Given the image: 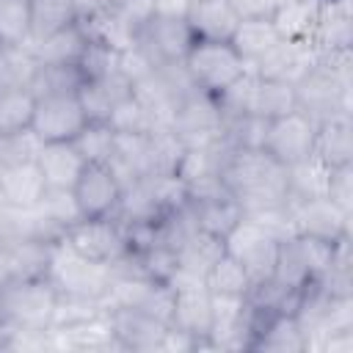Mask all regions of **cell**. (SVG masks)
<instances>
[{
	"instance_id": "cell-1",
	"label": "cell",
	"mask_w": 353,
	"mask_h": 353,
	"mask_svg": "<svg viewBox=\"0 0 353 353\" xmlns=\"http://www.w3.org/2000/svg\"><path fill=\"white\" fill-rule=\"evenodd\" d=\"M58 290L47 276L0 279V328L3 331H50Z\"/></svg>"
},
{
	"instance_id": "cell-2",
	"label": "cell",
	"mask_w": 353,
	"mask_h": 353,
	"mask_svg": "<svg viewBox=\"0 0 353 353\" xmlns=\"http://www.w3.org/2000/svg\"><path fill=\"white\" fill-rule=\"evenodd\" d=\"M47 279L55 284L61 298H80V301L99 303V298L110 284V268L88 262L80 254H74L66 243L55 240L50 251Z\"/></svg>"
},
{
	"instance_id": "cell-3",
	"label": "cell",
	"mask_w": 353,
	"mask_h": 353,
	"mask_svg": "<svg viewBox=\"0 0 353 353\" xmlns=\"http://www.w3.org/2000/svg\"><path fill=\"white\" fill-rule=\"evenodd\" d=\"M182 66H185L190 83L210 97L223 94L248 69L245 61L237 55V50L229 41H204V39L193 41Z\"/></svg>"
},
{
	"instance_id": "cell-4",
	"label": "cell",
	"mask_w": 353,
	"mask_h": 353,
	"mask_svg": "<svg viewBox=\"0 0 353 353\" xmlns=\"http://www.w3.org/2000/svg\"><path fill=\"white\" fill-rule=\"evenodd\" d=\"M298 110L309 113L314 121H323L336 113L350 116V74L336 72L325 61H317L298 83Z\"/></svg>"
},
{
	"instance_id": "cell-5",
	"label": "cell",
	"mask_w": 353,
	"mask_h": 353,
	"mask_svg": "<svg viewBox=\"0 0 353 353\" xmlns=\"http://www.w3.org/2000/svg\"><path fill=\"white\" fill-rule=\"evenodd\" d=\"M61 243H66L83 259L105 265V268H113L116 262H121L130 254L124 229L113 215L110 218H80V221H74L63 232Z\"/></svg>"
},
{
	"instance_id": "cell-6",
	"label": "cell",
	"mask_w": 353,
	"mask_h": 353,
	"mask_svg": "<svg viewBox=\"0 0 353 353\" xmlns=\"http://www.w3.org/2000/svg\"><path fill=\"white\" fill-rule=\"evenodd\" d=\"M85 124H88V116L80 105L77 91L36 97L30 132L41 143H72L83 132Z\"/></svg>"
},
{
	"instance_id": "cell-7",
	"label": "cell",
	"mask_w": 353,
	"mask_h": 353,
	"mask_svg": "<svg viewBox=\"0 0 353 353\" xmlns=\"http://www.w3.org/2000/svg\"><path fill=\"white\" fill-rule=\"evenodd\" d=\"M314 135H317V121L303 110H292L287 116L268 121L262 152L279 165L290 168L314 154Z\"/></svg>"
},
{
	"instance_id": "cell-8",
	"label": "cell",
	"mask_w": 353,
	"mask_h": 353,
	"mask_svg": "<svg viewBox=\"0 0 353 353\" xmlns=\"http://www.w3.org/2000/svg\"><path fill=\"white\" fill-rule=\"evenodd\" d=\"M223 113L218 108V99L193 88L176 102L171 130L182 138L185 146H207L223 138Z\"/></svg>"
},
{
	"instance_id": "cell-9",
	"label": "cell",
	"mask_w": 353,
	"mask_h": 353,
	"mask_svg": "<svg viewBox=\"0 0 353 353\" xmlns=\"http://www.w3.org/2000/svg\"><path fill=\"white\" fill-rule=\"evenodd\" d=\"M279 237H273L265 226L245 218L234 226V232L226 237V251L245 268L251 276V284H262L273 276L276 256H279Z\"/></svg>"
},
{
	"instance_id": "cell-10",
	"label": "cell",
	"mask_w": 353,
	"mask_h": 353,
	"mask_svg": "<svg viewBox=\"0 0 353 353\" xmlns=\"http://www.w3.org/2000/svg\"><path fill=\"white\" fill-rule=\"evenodd\" d=\"M121 190L124 188L110 163H85L72 188V196L83 218H110L119 210Z\"/></svg>"
},
{
	"instance_id": "cell-11",
	"label": "cell",
	"mask_w": 353,
	"mask_h": 353,
	"mask_svg": "<svg viewBox=\"0 0 353 353\" xmlns=\"http://www.w3.org/2000/svg\"><path fill=\"white\" fill-rule=\"evenodd\" d=\"M295 234L320 237L328 243H339L350 237V212L339 210L331 199H309V201H287Z\"/></svg>"
},
{
	"instance_id": "cell-12",
	"label": "cell",
	"mask_w": 353,
	"mask_h": 353,
	"mask_svg": "<svg viewBox=\"0 0 353 353\" xmlns=\"http://www.w3.org/2000/svg\"><path fill=\"white\" fill-rule=\"evenodd\" d=\"M196 36L185 17H152L138 36V44L157 63H182Z\"/></svg>"
},
{
	"instance_id": "cell-13",
	"label": "cell",
	"mask_w": 353,
	"mask_h": 353,
	"mask_svg": "<svg viewBox=\"0 0 353 353\" xmlns=\"http://www.w3.org/2000/svg\"><path fill=\"white\" fill-rule=\"evenodd\" d=\"M80 22L94 44H102L113 52H124V50L135 47L138 36H141V30L132 25V19L119 6H110V3L91 6L88 11H83Z\"/></svg>"
},
{
	"instance_id": "cell-14",
	"label": "cell",
	"mask_w": 353,
	"mask_h": 353,
	"mask_svg": "<svg viewBox=\"0 0 353 353\" xmlns=\"http://www.w3.org/2000/svg\"><path fill=\"white\" fill-rule=\"evenodd\" d=\"M317 61H320V52L314 50L312 41H284L281 39L251 69L259 77H276V80H287L295 85Z\"/></svg>"
},
{
	"instance_id": "cell-15",
	"label": "cell",
	"mask_w": 353,
	"mask_h": 353,
	"mask_svg": "<svg viewBox=\"0 0 353 353\" xmlns=\"http://www.w3.org/2000/svg\"><path fill=\"white\" fill-rule=\"evenodd\" d=\"M171 325L179 331H188L190 336H196L201 342L204 350V339L212 328V292L204 284H185V287H174V317Z\"/></svg>"
},
{
	"instance_id": "cell-16",
	"label": "cell",
	"mask_w": 353,
	"mask_h": 353,
	"mask_svg": "<svg viewBox=\"0 0 353 353\" xmlns=\"http://www.w3.org/2000/svg\"><path fill=\"white\" fill-rule=\"evenodd\" d=\"M47 193V182L36 165V160L28 163H11L0 165V204L28 210L36 207Z\"/></svg>"
},
{
	"instance_id": "cell-17",
	"label": "cell",
	"mask_w": 353,
	"mask_h": 353,
	"mask_svg": "<svg viewBox=\"0 0 353 353\" xmlns=\"http://www.w3.org/2000/svg\"><path fill=\"white\" fill-rule=\"evenodd\" d=\"M185 19L196 39L229 41L240 22V14L234 11V6L229 0H196V3H190Z\"/></svg>"
},
{
	"instance_id": "cell-18",
	"label": "cell",
	"mask_w": 353,
	"mask_h": 353,
	"mask_svg": "<svg viewBox=\"0 0 353 353\" xmlns=\"http://www.w3.org/2000/svg\"><path fill=\"white\" fill-rule=\"evenodd\" d=\"M33 50V58L39 61V66H74L80 63L83 52L88 50L91 39L83 28V22H74L58 33H50L39 41H28Z\"/></svg>"
},
{
	"instance_id": "cell-19",
	"label": "cell",
	"mask_w": 353,
	"mask_h": 353,
	"mask_svg": "<svg viewBox=\"0 0 353 353\" xmlns=\"http://www.w3.org/2000/svg\"><path fill=\"white\" fill-rule=\"evenodd\" d=\"M314 154L328 168L353 165V121L347 113H336V116L317 121Z\"/></svg>"
},
{
	"instance_id": "cell-20",
	"label": "cell",
	"mask_w": 353,
	"mask_h": 353,
	"mask_svg": "<svg viewBox=\"0 0 353 353\" xmlns=\"http://www.w3.org/2000/svg\"><path fill=\"white\" fill-rule=\"evenodd\" d=\"M325 0H279L270 11V22L284 41H312Z\"/></svg>"
},
{
	"instance_id": "cell-21",
	"label": "cell",
	"mask_w": 353,
	"mask_h": 353,
	"mask_svg": "<svg viewBox=\"0 0 353 353\" xmlns=\"http://www.w3.org/2000/svg\"><path fill=\"white\" fill-rule=\"evenodd\" d=\"M36 165L47 182V190H72L85 160L80 157L74 143H41Z\"/></svg>"
},
{
	"instance_id": "cell-22",
	"label": "cell",
	"mask_w": 353,
	"mask_h": 353,
	"mask_svg": "<svg viewBox=\"0 0 353 353\" xmlns=\"http://www.w3.org/2000/svg\"><path fill=\"white\" fill-rule=\"evenodd\" d=\"M108 317L121 350H160V339L168 325L146 317L138 309H116L108 312Z\"/></svg>"
},
{
	"instance_id": "cell-23",
	"label": "cell",
	"mask_w": 353,
	"mask_h": 353,
	"mask_svg": "<svg viewBox=\"0 0 353 353\" xmlns=\"http://www.w3.org/2000/svg\"><path fill=\"white\" fill-rule=\"evenodd\" d=\"M314 50L323 52H334V50H347L353 44V11H350V0H325L314 36H312Z\"/></svg>"
},
{
	"instance_id": "cell-24",
	"label": "cell",
	"mask_w": 353,
	"mask_h": 353,
	"mask_svg": "<svg viewBox=\"0 0 353 353\" xmlns=\"http://www.w3.org/2000/svg\"><path fill=\"white\" fill-rule=\"evenodd\" d=\"M127 94H132V85H130L119 72L83 80V85L77 88V97H80V105H83L88 121H108L110 110H113Z\"/></svg>"
},
{
	"instance_id": "cell-25",
	"label": "cell",
	"mask_w": 353,
	"mask_h": 353,
	"mask_svg": "<svg viewBox=\"0 0 353 353\" xmlns=\"http://www.w3.org/2000/svg\"><path fill=\"white\" fill-rule=\"evenodd\" d=\"M190 215H193L196 229L226 240L234 232V226L243 221L245 212H243L240 201L232 193H221V196H212V199L190 201Z\"/></svg>"
},
{
	"instance_id": "cell-26",
	"label": "cell",
	"mask_w": 353,
	"mask_h": 353,
	"mask_svg": "<svg viewBox=\"0 0 353 353\" xmlns=\"http://www.w3.org/2000/svg\"><path fill=\"white\" fill-rule=\"evenodd\" d=\"M279 33L270 22V17H248V19H240L229 44L237 50V55L245 61V66L251 69L265 52H270L276 44H279Z\"/></svg>"
},
{
	"instance_id": "cell-27",
	"label": "cell",
	"mask_w": 353,
	"mask_h": 353,
	"mask_svg": "<svg viewBox=\"0 0 353 353\" xmlns=\"http://www.w3.org/2000/svg\"><path fill=\"white\" fill-rule=\"evenodd\" d=\"M30 14V41H39L50 33H58L80 22L83 8L77 0H28Z\"/></svg>"
},
{
	"instance_id": "cell-28",
	"label": "cell",
	"mask_w": 353,
	"mask_h": 353,
	"mask_svg": "<svg viewBox=\"0 0 353 353\" xmlns=\"http://www.w3.org/2000/svg\"><path fill=\"white\" fill-rule=\"evenodd\" d=\"M328 179H331V168L317 154H312L287 168V196H290V201L325 199Z\"/></svg>"
},
{
	"instance_id": "cell-29",
	"label": "cell",
	"mask_w": 353,
	"mask_h": 353,
	"mask_svg": "<svg viewBox=\"0 0 353 353\" xmlns=\"http://www.w3.org/2000/svg\"><path fill=\"white\" fill-rule=\"evenodd\" d=\"M256 74V72H254ZM298 110V94L295 85L287 80H276V77H259L256 74V85H254V108L251 113L262 116L265 121L287 116Z\"/></svg>"
},
{
	"instance_id": "cell-30",
	"label": "cell",
	"mask_w": 353,
	"mask_h": 353,
	"mask_svg": "<svg viewBox=\"0 0 353 353\" xmlns=\"http://www.w3.org/2000/svg\"><path fill=\"white\" fill-rule=\"evenodd\" d=\"M204 287L212 295H223V298H248L251 292V276L245 273V268L226 251L204 276Z\"/></svg>"
},
{
	"instance_id": "cell-31",
	"label": "cell",
	"mask_w": 353,
	"mask_h": 353,
	"mask_svg": "<svg viewBox=\"0 0 353 353\" xmlns=\"http://www.w3.org/2000/svg\"><path fill=\"white\" fill-rule=\"evenodd\" d=\"M36 94L30 88H0V138L30 130Z\"/></svg>"
},
{
	"instance_id": "cell-32",
	"label": "cell",
	"mask_w": 353,
	"mask_h": 353,
	"mask_svg": "<svg viewBox=\"0 0 353 353\" xmlns=\"http://www.w3.org/2000/svg\"><path fill=\"white\" fill-rule=\"evenodd\" d=\"M39 72L30 44L0 47V88H30Z\"/></svg>"
},
{
	"instance_id": "cell-33",
	"label": "cell",
	"mask_w": 353,
	"mask_h": 353,
	"mask_svg": "<svg viewBox=\"0 0 353 353\" xmlns=\"http://www.w3.org/2000/svg\"><path fill=\"white\" fill-rule=\"evenodd\" d=\"M36 207H39L41 218L47 221L50 232L55 234V240H61L63 232H66L74 221L83 218L80 210H77V201H74L72 190H47L44 199H41Z\"/></svg>"
},
{
	"instance_id": "cell-34",
	"label": "cell",
	"mask_w": 353,
	"mask_h": 353,
	"mask_svg": "<svg viewBox=\"0 0 353 353\" xmlns=\"http://www.w3.org/2000/svg\"><path fill=\"white\" fill-rule=\"evenodd\" d=\"M72 143L85 163H110L116 146V130L108 121H88Z\"/></svg>"
},
{
	"instance_id": "cell-35",
	"label": "cell",
	"mask_w": 353,
	"mask_h": 353,
	"mask_svg": "<svg viewBox=\"0 0 353 353\" xmlns=\"http://www.w3.org/2000/svg\"><path fill=\"white\" fill-rule=\"evenodd\" d=\"M185 154V143L174 130L149 132V176L152 174H176V165Z\"/></svg>"
},
{
	"instance_id": "cell-36",
	"label": "cell",
	"mask_w": 353,
	"mask_h": 353,
	"mask_svg": "<svg viewBox=\"0 0 353 353\" xmlns=\"http://www.w3.org/2000/svg\"><path fill=\"white\" fill-rule=\"evenodd\" d=\"M30 41L28 0H0V47Z\"/></svg>"
},
{
	"instance_id": "cell-37",
	"label": "cell",
	"mask_w": 353,
	"mask_h": 353,
	"mask_svg": "<svg viewBox=\"0 0 353 353\" xmlns=\"http://www.w3.org/2000/svg\"><path fill=\"white\" fill-rule=\"evenodd\" d=\"M108 124H110L116 132H124V135H132V132H152V130H154V121H152L149 108H146L135 94H127V97L110 110Z\"/></svg>"
},
{
	"instance_id": "cell-38",
	"label": "cell",
	"mask_w": 353,
	"mask_h": 353,
	"mask_svg": "<svg viewBox=\"0 0 353 353\" xmlns=\"http://www.w3.org/2000/svg\"><path fill=\"white\" fill-rule=\"evenodd\" d=\"M83 72L80 66H39L33 83H30V91L36 97L41 94H66V91H77L83 85Z\"/></svg>"
},
{
	"instance_id": "cell-39",
	"label": "cell",
	"mask_w": 353,
	"mask_h": 353,
	"mask_svg": "<svg viewBox=\"0 0 353 353\" xmlns=\"http://www.w3.org/2000/svg\"><path fill=\"white\" fill-rule=\"evenodd\" d=\"M154 69H157V61H154L141 44H135V47L119 52V58H116V72H119L132 88L141 85L143 80H149V77L154 74Z\"/></svg>"
},
{
	"instance_id": "cell-40",
	"label": "cell",
	"mask_w": 353,
	"mask_h": 353,
	"mask_svg": "<svg viewBox=\"0 0 353 353\" xmlns=\"http://www.w3.org/2000/svg\"><path fill=\"white\" fill-rule=\"evenodd\" d=\"M39 149H41V141H39L30 130L14 132V135H3V138H0V165L36 160Z\"/></svg>"
},
{
	"instance_id": "cell-41",
	"label": "cell",
	"mask_w": 353,
	"mask_h": 353,
	"mask_svg": "<svg viewBox=\"0 0 353 353\" xmlns=\"http://www.w3.org/2000/svg\"><path fill=\"white\" fill-rule=\"evenodd\" d=\"M339 210L353 215V165H342V168H331V179H328V196Z\"/></svg>"
},
{
	"instance_id": "cell-42",
	"label": "cell",
	"mask_w": 353,
	"mask_h": 353,
	"mask_svg": "<svg viewBox=\"0 0 353 353\" xmlns=\"http://www.w3.org/2000/svg\"><path fill=\"white\" fill-rule=\"evenodd\" d=\"M160 350H163V353H193V350H201V342H199L196 336H190L188 331H179V328L168 325V328L163 331Z\"/></svg>"
},
{
	"instance_id": "cell-43",
	"label": "cell",
	"mask_w": 353,
	"mask_h": 353,
	"mask_svg": "<svg viewBox=\"0 0 353 353\" xmlns=\"http://www.w3.org/2000/svg\"><path fill=\"white\" fill-rule=\"evenodd\" d=\"M234 6V11L240 14V19H248V17H270L276 0H229Z\"/></svg>"
},
{
	"instance_id": "cell-44",
	"label": "cell",
	"mask_w": 353,
	"mask_h": 353,
	"mask_svg": "<svg viewBox=\"0 0 353 353\" xmlns=\"http://www.w3.org/2000/svg\"><path fill=\"white\" fill-rule=\"evenodd\" d=\"M190 8V0H152L154 17H185Z\"/></svg>"
},
{
	"instance_id": "cell-45",
	"label": "cell",
	"mask_w": 353,
	"mask_h": 353,
	"mask_svg": "<svg viewBox=\"0 0 353 353\" xmlns=\"http://www.w3.org/2000/svg\"><path fill=\"white\" fill-rule=\"evenodd\" d=\"M99 3H110V6H124V3H130V0H99Z\"/></svg>"
},
{
	"instance_id": "cell-46",
	"label": "cell",
	"mask_w": 353,
	"mask_h": 353,
	"mask_svg": "<svg viewBox=\"0 0 353 353\" xmlns=\"http://www.w3.org/2000/svg\"><path fill=\"white\" fill-rule=\"evenodd\" d=\"M3 339H6V331L0 328V350H3Z\"/></svg>"
}]
</instances>
